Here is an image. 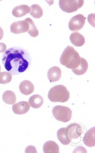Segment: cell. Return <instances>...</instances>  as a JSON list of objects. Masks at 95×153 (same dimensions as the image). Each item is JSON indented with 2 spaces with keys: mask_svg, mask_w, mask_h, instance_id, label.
<instances>
[{
  "mask_svg": "<svg viewBox=\"0 0 95 153\" xmlns=\"http://www.w3.org/2000/svg\"><path fill=\"white\" fill-rule=\"evenodd\" d=\"M65 131L69 139L72 142L80 138L83 133V129L77 123H72L65 128Z\"/></svg>",
  "mask_w": 95,
  "mask_h": 153,
  "instance_id": "8992f818",
  "label": "cell"
},
{
  "mask_svg": "<svg viewBox=\"0 0 95 153\" xmlns=\"http://www.w3.org/2000/svg\"><path fill=\"white\" fill-rule=\"evenodd\" d=\"M3 35H4V33H3V29L1 27H0V40H1L3 38Z\"/></svg>",
  "mask_w": 95,
  "mask_h": 153,
  "instance_id": "cb8c5ba5",
  "label": "cell"
},
{
  "mask_svg": "<svg viewBox=\"0 0 95 153\" xmlns=\"http://www.w3.org/2000/svg\"><path fill=\"white\" fill-rule=\"evenodd\" d=\"M30 8L31 16L35 19H39L43 15V11H42V8L39 5H38V4H32Z\"/></svg>",
  "mask_w": 95,
  "mask_h": 153,
  "instance_id": "44dd1931",
  "label": "cell"
},
{
  "mask_svg": "<svg viewBox=\"0 0 95 153\" xmlns=\"http://www.w3.org/2000/svg\"><path fill=\"white\" fill-rule=\"evenodd\" d=\"M57 138L64 145H69L71 141L69 139L65 131V128H61L57 131Z\"/></svg>",
  "mask_w": 95,
  "mask_h": 153,
  "instance_id": "d6986e66",
  "label": "cell"
},
{
  "mask_svg": "<svg viewBox=\"0 0 95 153\" xmlns=\"http://www.w3.org/2000/svg\"><path fill=\"white\" fill-rule=\"evenodd\" d=\"M71 43L76 47H81L85 43V38L83 35L78 32L72 33L70 36Z\"/></svg>",
  "mask_w": 95,
  "mask_h": 153,
  "instance_id": "5bb4252c",
  "label": "cell"
},
{
  "mask_svg": "<svg viewBox=\"0 0 95 153\" xmlns=\"http://www.w3.org/2000/svg\"><path fill=\"white\" fill-rule=\"evenodd\" d=\"M12 79V75L8 71L0 72V84H5L11 82Z\"/></svg>",
  "mask_w": 95,
  "mask_h": 153,
  "instance_id": "7402d4cb",
  "label": "cell"
},
{
  "mask_svg": "<svg viewBox=\"0 0 95 153\" xmlns=\"http://www.w3.org/2000/svg\"><path fill=\"white\" fill-rule=\"evenodd\" d=\"M86 22V18L83 14H78L71 18L69 22V28L70 31H77L84 27Z\"/></svg>",
  "mask_w": 95,
  "mask_h": 153,
  "instance_id": "52a82bcc",
  "label": "cell"
},
{
  "mask_svg": "<svg viewBox=\"0 0 95 153\" xmlns=\"http://www.w3.org/2000/svg\"><path fill=\"white\" fill-rule=\"evenodd\" d=\"M4 68L13 75L20 74L32 64V57L26 49L22 47H10L1 57Z\"/></svg>",
  "mask_w": 95,
  "mask_h": 153,
  "instance_id": "6da1fadb",
  "label": "cell"
},
{
  "mask_svg": "<svg viewBox=\"0 0 95 153\" xmlns=\"http://www.w3.org/2000/svg\"><path fill=\"white\" fill-rule=\"evenodd\" d=\"M88 68V63L87 61L84 58L81 57V58H80V62L79 66L77 68L72 70V71L76 75H81L86 72Z\"/></svg>",
  "mask_w": 95,
  "mask_h": 153,
  "instance_id": "e0dca14e",
  "label": "cell"
},
{
  "mask_svg": "<svg viewBox=\"0 0 95 153\" xmlns=\"http://www.w3.org/2000/svg\"><path fill=\"white\" fill-rule=\"evenodd\" d=\"M48 97L51 102L64 103L69 100L70 93L65 86L57 85L50 89Z\"/></svg>",
  "mask_w": 95,
  "mask_h": 153,
  "instance_id": "3957f363",
  "label": "cell"
},
{
  "mask_svg": "<svg viewBox=\"0 0 95 153\" xmlns=\"http://www.w3.org/2000/svg\"><path fill=\"white\" fill-rule=\"evenodd\" d=\"M28 24L25 20L13 22L10 26V31L14 34H20V33L27 32L28 30Z\"/></svg>",
  "mask_w": 95,
  "mask_h": 153,
  "instance_id": "ba28073f",
  "label": "cell"
},
{
  "mask_svg": "<svg viewBox=\"0 0 95 153\" xmlns=\"http://www.w3.org/2000/svg\"><path fill=\"white\" fill-rule=\"evenodd\" d=\"M25 21L27 22L28 24V33L32 37H36L39 35V31H38L37 28L36 27L34 22H33L31 19L27 18L25 19Z\"/></svg>",
  "mask_w": 95,
  "mask_h": 153,
  "instance_id": "ffe728a7",
  "label": "cell"
},
{
  "mask_svg": "<svg viewBox=\"0 0 95 153\" xmlns=\"http://www.w3.org/2000/svg\"><path fill=\"white\" fill-rule=\"evenodd\" d=\"M80 58L81 57L73 47L67 46L60 56V62L67 68L74 70L79 66Z\"/></svg>",
  "mask_w": 95,
  "mask_h": 153,
  "instance_id": "7a4b0ae2",
  "label": "cell"
},
{
  "mask_svg": "<svg viewBox=\"0 0 95 153\" xmlns=\"http://www.w3.org/2000/svg\"><path fill=\"white\" fill-rule=\"evenodd\" d=\"M53 115L57 121L62 123H66L69 121L72 118V111L67 107L56 105L53 108Z\"/></svg>",
  "mask_w": 95,
  "mask_h": 153,
  "instance_id": "277c9868",
  "label": "cell"
},
{
  "mask_svg": "<svg viewBox=\"0 0 95 153\" xmlns=\"http://www.w3.org/2000/svg\"><path fill=\"white\" fill-rule=\"evenodd\" d=\"M30 108V105L28 102L22 101L17 103H14L12 106L13 112L18 115L26 114Z\"/></svg>",
  "mask_w": 95,
  "mask_h": 153,
  "instance_id": "9c48e42d",
  "label": "cell"
},
{
  "mask_svg": "<svg viewBox=\"0 0 95 153\" xmlns=\"http://www.w3.org/2000/svg\"><path fill=\"white\" fill-rule=\"evenodd\" d=\"M19 90L22 94L28 95L34 92V86L29 80H23L19 85Z\"/></svg>",
  "mask_w": 95,
  "mask_h": 153,
  "instance_id": "8fae6325",
  "label": "cell"
},
{
  "mask_svg": "<svg viewBox=\"0 0 95 153\" xmlns=\"http://www.w3.org/2000/svg\"><path fill=\"white\" fill-rule=\"evenodd\" d=\"M43 98L41 95L39 94L33 95L28 99V103H29L30 106L33 108H40L43 104Z\"/></svg>",
  "mask_w": 95,
  "mask_h": 153,
  "instance_id": "9a60e30c",
  "label": "cell"
},
{
  "mask_svg": "<svg viewBox=\"0 0 95 153\" xmlns=\"http://www.w3.org/2000/svg\"><path fill=\"white\" fill-rule=\"evenodd\" d=\"M2 98L3 102L8 105H13L16 102V96L12 91H6L3 94Z\"/></svg>",
  "mask_w": 95,
  "mask_h": 153,
  "instance_id": "ac0fdd59",
  "label": "cell"
},
{
  "mask_svg": "<svg viewBox=\"0 0 95 153\" xmlns=\"http://www.w3.org/2000/svg\"><path fill=\"white\" fill-rule=\"evenodd\" d=\"M48 79L51 82H55L58 81L61 76V69L58 66H53L50 68L47 74Z\"/></svg>",
  "mask_w": 95,
  "mask_h": 153,
  "instance_id": "30bf717a",
  "label": "cell"
},
{
  "mask_svg": "<svg viewBox=\"0 0 95 153\" xmlns=\"http://www.w3.org/2000/svg\"><path fill=\"white\" fill-rule=\"evenodd\" d=\"M84 1L83 0H60L59 6L62 11L72 13L81 8Z\"/></svg>",
  "mask_w": 95,
  "mask_h": 153,
  "instance_id": "5b68a950",
  "label": "cell"
},
{
  "mask_svg": "<svg viewBox=\"0 0 95 153\" xmlns=\"http://www.w3.org/2000/svg\"><path fill=\"white\" fill-rule=\"evenodd\" d=\"M31 8L26 4H22L14 8L12 10V14L15 17H22L30 13Z\"/></svg>",
  "mask_w": 95,
  "mask_h": 153,
  "instance_id": "4fadbf2b",
  "label": "cell"
},
{
  "mask_svg": "<svg viewBox=\"0 0 95 153\" xmlns=\"http://www.w3.org/2000/svg\"><path fill=\"white\" fill-rule=\"evenodd\" d=\"M94 134H95V128L93 127L90 130H89L83 138V142L86 146L88 147H92L95 146V138H94Z\"/></svg>",
  "mask_w": 95,
  "mask_h": 153,
  "instance_id": "7c38bea8",
  "label": "cell"
},
{
  "mask_svg": "<svg viewBox=\"0 0 95 153\" xmlns=\"http://www.w3.org/2000/svg\"><path fill=\"white\" fill-rule=\"evenodd\" d=\"M43 152L45 153H58L59 146L54 141H48L43 146Z\"/></svg>",
  "mask_w": 95,
  "mask_h": 153,
  "instance_id": "2e32d148",
  "label": "cell"
},
{
  "mask_svg": "<svg viewBox=\"0 0 95 153\" xmlns=\"http://www.w3.org/2000/svg\"><path fill=\"white\" fill-rule=\"evenodd\" d=\"M7 50V45L4 43H0V53L4 52Z\"/></svg>",
  "mask_w": 95,
  "mask_h": 153,
  "instance_id": "603a6c76",
  "label": "cell"
},
{
  "mask_svg": "<svg viewBox=\"0 0 95 153\" xmlns=\"http://www.w3.org/2000/svg\"><path fill=\"white\" fill-rule=\"evenodd\" d=\"M0 70H1V66H0Z\"/></svg>",
  "mask_w": 95,
  "mask_h": 153,
  "instance_id": "d4e9b609",
  "label": "cell"
}]
</instances>
